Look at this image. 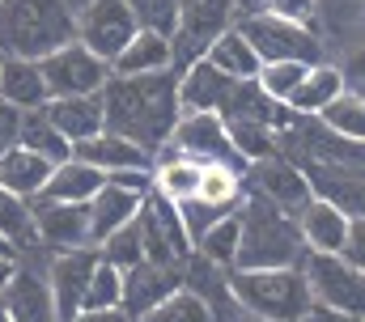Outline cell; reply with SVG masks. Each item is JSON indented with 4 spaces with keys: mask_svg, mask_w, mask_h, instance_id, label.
I'll list each match as a JSON object with an SVG mask.
<instances>
[{
    "mask_svg": "<svg viewBox=\"0 0 365 322\" xmlns=\"http://www.w3.org/2000/svg\"><path fill=\"white\" fill-rule=\"evenodd\" d=\"M102 102V128L136 140L140 149H162L175 119H179V102H175V73H149V77H106L98 89Z\"/></svg>",
    "mask_w": 365,
    "mask_h": 322,
    "instance_id": "1",
    "label": "cell"
},
{
    "mask_svg": "<svg viewBox=\"0 0 365 322\" xmlns=\"http://www.w3.org/2000/svg\"><path fill=\"white\" fill-rule=\"evenodd\" d=\"M77 4L73 0H0V56L43 60L73 43Z\"/></svg>",
    "mask_w": 365,
    "mask_h": 322,
    "instance_id": "2",
    "label": "cell"
},
{
    "mask_svg": "<svg viewBox=\"0 0 365 322\" xmlns=\"http://www.w3.org/2000/svg\"><path fill=\"white\" fill-rule=\"evenodd\" d=\"M306 254L297 221L268 204L264 195H251L238 212V250L234 267H297Z\"/></svg>",
    "mask_w": 365,
    "mask_h": 322,
    "instance_id": "3",
    "label": "cell"
},
{
    "mask_svg": "<svg viewBox=\"0 0 365 322\" xmlns=\"http://www.w3.org/2000/svg\"><path fill=\"white\" fill-rule=\"evenodd\" d=\"M230 297L259 322H306L310 314L302 267H234Z\"/></svg>",
    "mask_w": 365,
    "mask_h": 322,
    "instance_id": "4",
    "label": "cell"
},
{
    "mask_svg": "<svg viewBox=\"0 0 365 322\" xmlns=\"http://www.w3.org/2000/svg\"><path fill=\"white\" fill-rule=\"evenodd\" d=\"M297 267H302V276H306L310 306L340 310V314H361V306H365L361 267H353L344 254L310 250V254H306V263H297Z\"/></svg>",
    "mask_w": 365,
    "mask_h": 322,
    "instance_id": "5",
    "label": "cell"
},
{
    "mask_svg": "<svg viewBox=\"0 0 365 322\" xmlns=\"http://www.w3.org/2000/svg\"><path fill=\"white\" fill-rule=\"evenodd\" d=\"M234 26L242 30V38L255 47L259 64L268 60H302V64H319L323 60V43L310 26H293V21H280L272 13H247V17H234Z\"/></svg>",
    "mask_w": 365,
    "mask_h": 322,
    "instance_id": "6",
    "label": "cell"
},
{
    "mask_svg": "<svg viewBox=\"0 0 365 322\" xmlns=\"http://www.w3.org/2000/svg\"><path fill=\"white\" fill-rule=\"evenodd\" d=\"M136 30H140V26H136V13L128 9V0H86V4L77 9L73 38L110 68V60L123 51V43H128Z\"/></svg>",
    "mask_w": 365,
    "mask_h": 322,
    "instance_id": "7",
    "label": "cell"
},
{
    "mask_svg": "<svg viewBox=\"0 0 365 322\" xmlns=\"http://www.w3.org/2000/svg\"><path fill=\"white\" fill-rule=\"evenodd\" d=\"M38 73L47 80V98H73V93H98L106 77H110V68L86 51L77 38L73 43H64V47H56L51 56H43L38 60Z\"/></svg>",
    "mask_w": 365,
    "mask_h": 322,
    "instance_id": "8",
    "label": "cell"
},
{
    "mask_svg": "<svg viewBox=\"0 0 365 322\" xmlns=\"http://www.w3.org/2000/svg\"><path fill=\"white\" fill-rule=\"evenodd\" d=\"M225 26H234V4L230 0H179V21H175V34H170L175 68L200 60L204 47Z\"/></svg>",
    "mask_w": 365,
    "mask_h": 322,
    "instance_id": "9",
    "label": "cell"
},
{
    "mask_svg": "<svg viewBox=\"0 0 365 322\" xmlns=\"http://www.w3.org/2000/svg\"><path fill=\"white\" fill-rule=\"evenodd\" d=\"M136 225H140V254H145L149 263H170V267H179L182 259L191 254V242L182 234L179 212H175L170 199H162V195L149 191L145 204H140V212H136Z\"/></svg>",
    "mask_w": 365,
    "mask_h": 322,
    "instance_id": "10",
    "label": "cell"
},
{
    "mask_svg": "<svg viewBox=\"0 0 365 322\" xmlns=\"http://www.w3.org/2000/svg\"><path fill=\"white\" fill-rule=\"evenodd\" d=\"M93 263H98L93 246H73V250H56L51 254V263H47V293H51V306H56V322H73L81 314Z\"/></svg>",
    "mask_w": 365,
    "mask_h": 322,
    "instance_id": "11",
    "label": "cell"
},
{
    "mask_svg": "<svg viewBox=\"0 0 365 322\" xmlns=\"http://www.w3.org/2000/svg\"><path fill=\"white\" fill-rule=\"evenodd\" d=\"M170 149H179L195 161H238L234 145H230V128L221 119V110H191V115H179L170 136H166ZM242 165V161H238Z\"/></svg>",
    "mask_w": 365,
    "mask_h": 322,
    "instance_id": "12",
    "label": "cell"
},
{
    "mask_svg": "<svg viewBox=\"0 0 365 322\" xmlns=\"http://www.w3.org/2000/svg\"><path fill=\"white\" fill-rule=\"evenodd\" d=\"M30 221H34V238L51 250H73V246H90V221H86V204H60V199H30Z\"/></svg>",
    "mask_w": 365,
    "mask_h": 322,
    "instance_id": "13",
    "label": "cell"
},
{
    "mask_svg": "<svg viewBox=\"0 0 365 322\" xmlns=\"http://www.w3.org/2000/svg\"><path fill=\"white\" fill-rule=\"evenodd\" d=\"M179 284H182V276L170 267V263H149V259H140V263L123 267L119 310L132 314V318H140V314H149L162 297H170Z\"/></svg>",
    "mask_w": 365,
    "mask_h": 322,
    "instance_id": "14",
    "label": "cell"
},
{
    "mask_svg": "<svg viewBox=\"0 0 365 322\" xmlns=\"http://www.w3.org/2000/svg\"><path fill=\"white\" fill-rule=\"evenodd\" d=\"M234 85H238V80H230L225 73H217L204 56L191 60V64H182V77H175L179 115H191V110H225Z\"/></svg>",
    "mask_w": 365,
    "mask_h": 322,
    "instance_id": "15",
    "label": "cell"
},
{
    "mask_svg": "<svg viewBox=\"0 0 365 322\" xmlns=\"http://www.w3.org/2000/svg\"><path fill=\"white\" fill-rule=\"evenodd\" d=\"M349 225L353 217L340 212L336 204L310 195L302 208H297V234H302V246L306 250H323V254H340L344 242H349Z\"/></svg>",
    "mask_w": 365,
    "mask_h": 322,
    "instance_id": "16",
    "label": "cell"
},
{
    "mask_svg": "<svg viewBox=\"0 0 365 322\" xmlns=\"http://www.w3.org/2000/svg\"><path fill=\"white\" fill-rule=\"evenodd\" d=\"M302 174L310 182V195L336 204L349 217H361V170L357 165H349V161H310Z\"/></svg>",
    "mask_w": 365,
    "mask_h": 322,
    "instance_id": "17",
    "label": "cell"
},
{
    "mask_svg": "<svg viewBox=\"0 0 365 322\" xmlns=\"http://www.w3.org/2000/svg\"><path fill=\"white\" fill-rule=\"evenodd\" d=\"M149 73H175V51H170V34L140 26L110 60V77H149Z\"/></svg>",
    "mask_w": 365,
    "mask_h": 322,
    "instance_id": "18",
    "label": "cell"
},
{
    "mask_svg": "<svg viewBox=\"0 0 365 322\" xmlns=\"http://www.w3.org/2000/svg\"><path fill=\"white\" fill-rule=\"evenodd\" d=\"M251 178H255V195H264L268 204L276 208H302L306 199H310V182H306V174L297 170V165H289L284 157H264V161H251Z\"/></svg>",
    "mask_w": 365,
    "mask_h": 322,
    "instance_id": "19",
    "label": "cell"
},
{
    "mask_svg": "<svg viewBox=\"0 0 365 322\" xmlns=\"http://www.w3.org/2000/svg\"><path fill=\"white\" fill-rule=\"evenodd\" d=\"M73 157L98 165L102 174H115V170H149L153 165V153L149 149H140L136 140H128V136H119L110 128H102L90 140H77L73 145Z\"/></svg>",
    "mask_w": 365,
    "mask_h": 322,
    "instance_id": "20",
    "label": "cell"
},
{
    "mask_svg": "<svg viewBox=\"0 0 365 322\" xmlns=\"http://www.w3.org/2000/svg\"><path fill=\"white\" fill-rule=\"evenodd\" d=\"M43 115H47V123L68 140V145H77V140H90L102 132V102H98V93H73V98H47L43 106H38Z\"/></svg>",
    "mask_w": 365,
    "mask_h": 322,
    "instance_id": "21",
    "label": "cell"
},
{
    "mask_svg": "<svg viewBox=\"0 0 365 322\" xmlns=\"http://www.w3.org/2000/svg\"><path fill=\"white\" fill-rule=\"evenodd\" d=\"M140 204H145V195L102 182V187L93 191V199L86 204V221H90V246H98L106 234H115L119 225H128V221L140 212Z\"/></svg>",
    "mask_w": 365,
    "mask_h": 322,
    "instance_id": "22",
    "label": "cell"
},
{
    "mask_svg": "<svg viewBox=\"0 0 365 322\" xmlns=\"http://www.w3.org/2000/svg\"><path fill=\"white\" fill-rule=\"evenodd\" d=\"M106 182V174L90 165V161L81 157H64L51 165V174H47V182H43V199H60V204H90L93 191Z\"/></svg>",
    "mask_w": 365,
    "mask_h": 322,
    "instance_id": "23",
    "label": "cell"
},
{
    "mask_svg": "<svg viewBox=\"0 0 365 322\" xmlns=\"http://www.w3.org/2000/svg\"><path fill=\"white\" fill-rule=\"evenodd\" d=\"M0 310L13 322H56V306L47 293V280H38L34 271H21L9 280V289L0 293Z\"/></svg>",
    "mask_w": 365,
    "mask_h": 322,
    "instance_id": "24",
    "label": "cell"
},
{
    "mask_svg": "<svg viewBox=\"0 0 365 322\" xmlns=\"http://www.w3.org/2000/svg\"><path fill=\"white\" fill-rule=\"evenodd\" d=\"M200 170H204V161L187 157L179 149H162V157L149 165V191L153 195H162V199H170V204H179L187 195H195V187H200Z\"/></svg>",
    "mask_w": 365,
    "mask_h": 322,
    "instance_id": "25",
    "label": "cell"
},
{
    "mask_svg": "<svg viewBox=\"0 0 365 322\" xmlns=\"http://www.w3.org/2000/svg\"><path fill=\"white\" fill-rule=\"evenodd\" d=\"M340 89H344V73H340L336 64H323V60H319V64L306 68V77L297 80V89L284 98V110H289L293 119H314Z\"/></svg>",
    "mask_w": 365,
    "mask_h": 322,
    "instance_id": "26",
    "label": "cell"
},
{
    "mask_svg": "<svg viewBox=\"0 0 365 322\" xmlns=\"http://www.w3.org/2000/svg\"><path fill=\"white\" fill-rule=\"evenodd\" d=\"M0 98L17 110H38L47 102V80L38 73V60L0 56Z\"/></svg>",
    "mask_w": 365,
    "mask_h": 322,
    "instance_id": "27",
    "label": "cell"
},
{
    "mask_svg": "<svg viewBox=\"0 0 365 322\" xmlns=\"http://www.w3.org/2000/svg\"><path fill=\"white\" fill-rule=\"evenodd\" d=\"M47 174H51V161L30 153L26 145H9L0 153V187L13 191V195H21V199H38Z\"/></svg>",
    "mask_w": 365,
    "mask_h": 322,
    "instance_id": "28",
    "label": "cell"
},
{
    "mask_svg": "<svg viewBox=\"0 0 365 322\" xmlns=\"http://www.w3.org/2000/svg\"><path fill=\"white\" fill-rule=\"evenodd\" d=\"M204 60H208L217 73H225L230 80H255V73H259V56H255V47L242 38L238 26H225V30L204 47Z\"/></svg>",
    "mask_w": 365,
    "mask_h": 322,
    "instance_id": "29",
    "label": "cell"
},
{
    "mask_svg": "<svg viewBox=\"0 0 365 322\" xmlns=\"http://www.w3.org/2000/svg\"><path fill=\"white\" fill-rule=\"evenodd\" d=\"M13 145H26L30 153H38V157H47L51 165L64 157H73V145L47 123V115L43 110H21V123H17V136H13Z\"/></svg>",
    "mask_w": 365,
    "mask_h": 322,
    "instance_id": "30",
    "label": "cell"
},
{
    "mask_svg": "<svg viewBox=\"0 0 365 322\" xmlns=\"http://www.w3.org/2000/svg\"><path fill=\"white\" fill-rule=\"evenodd\" d=\"M195 195L217 208H238L242 199V165L238 161H204Z\"/></svg>",
    "mask_w": 365,
    "mask_h": 322,
    "instance_id": "31",
    "label": "cell"
},
{
    "mask_svg": "<svg viewBox=\"0 0 365 322\" xmlns=\"http://www.w3.org/2000/svg\"><path fill=\"white\" fill-rule=\"evenodd\" d=\"M204 263L212 267H234V250H238V208H230L225 217H217L191 246Z\"/></svg>",
    "mask_w": 365,
    "mask_h": 322,
    "instance_id": "32",
    "label": "cell"
},
{
    "mask_svg": "<svg viewBox=\"0 0 365 322\" xmlns=\"http://www.w3.org/2000/svg\"><path fill=\"white\" fill-rule=\"evenodd\" d=\"M331 136H340V140H361L365 132V102L361 93H349V89H340L319 115H314Z\"/></svg>",
    "mask_w": 365,
    "mask_h": 322,
    "instance_id": "33",
    "label": "cell"
},
{
    "mask_svg": "<svg viewBox=\"0 0 365 322\" xmlns=\"http://www.w3.org/2000/svg\"><path fill=\"white\" fill-rule=\"evenodd\" d=\"M225 128H230V145H234L238 161H264L276 153L280 132H276L272 123H259V119H225Z\"/></svg>",
    "mask_w": 365,
    "mask_h": 322,
    "instance_id": "34",
    "label": "cell"
},
{
    "mask_svg": "<svg viewBox=\"0 0 365 322\" xmlns=\"http://www.w3.org/2000/svg\"><path fill=\"white\" fill-rule=\"evenodd\" d=\"M136 322H212V306L204 301V293L179 284L170 297H162L149 314H140Z\"/></svg>",
    "mask_w": 365,
    "mask_h": 322,
    "instance_id": "35",
    "label": "cell"
},
{
    "mask_svg": "<svg viewBox=\"0 0 365 322\" xmlns=\"http://www.w3.org/2000/svg\"><path fill=\"white\" fill-rule=\"evenodd\" d=\"M0 238L13 242V246H30L34 238V221H30V199L13 195L0 187Z\"/></svg>",
    "mask_w": 365,
    "mask_h": 322,
    "instance_id": "36",
    "label": "cell"
},
{
    "mask_svg": "<svg viewBox=\"0 0 365 322\" xmlns=\"http://www.w3.org/2000/svg\"><path fill=\"white\" fill-rule=\"evenodd\" d=\"M306 68L310 64H302V60H268V64H259V73H255V85L284 106V98L297 89V80L306 77Z\"/></svg>",
    "mask_w": 365,
    "mask_h": 322,
    "instance_id": "37",
    "label": "cell"
},
{
    "mask_svg": "<svg viewBox=\"0 0 365 322\" xmlns=\"http://www.w3.org/2000/svg\"><path fill=\"white\" fill-rule=\"evenodd\" d=\"M119 289H123V271L106 259H98L90 271V284H86V301L81 310H115L119 306Z\"/></svg>",
    "mask_w": 365,
    "mask_h": 322,
    "instance_id": "38",
    "label": "cell"
},
{
    "mask_svg": "<svg viewBox=\"0 0 365 322\" xmlns=\"http://www.w3.org/2000/svg\"><path fill=\"white\" fill-rule=\"evenodd\" d=\"M93 250H98V259L115 263L119 271H123V267H132V263H140L145 254H140V225H136V217H132L128 225H119L115 234H106Z\"/></svg>",
    "mask_w": 365,
    "mask_h": 322,
    "instance_id": "39",
    "label": "cell"
},
{
    "mask_svg": "<svg viewBox=\"0 0 365 322\" xmlns=\"http://www.w3.org/2000/svg\"><path fill=\"white\" fill-rule=\"evenodd\" d=\"M175 212H179V225H182V234H187V242L195 246V238H200L217 217H225L230 208H217V204H204L200 195H187V199L175 204Z\"/></svg>",
    "mask_w": 365,
    "mask_h": 322,
    "instance_id": "40",
    "label": "cell"
},
{
    "mask_svg": "<svg viewBox=\"0 0 365 322\" xmlns=\"http://www.w3.org/2000/svg\"><path fill=\"white\" fill-rule=\"evenodd\" d=\"M128 9L136 13V26L158 30V34H175V21H179V0H128Z\"/></svg>",
    "mask_w": 365,
    "mask_h": 322,
    "instance_id": "41",
    "label": "cell"
},
{
    "mask_svg": "<svg viewBox=\"0 0 365 322\" xmlns=\"http://www.w3.org/2000/svg\"><path fill=\"white\" fill-rule=\"evenodd\" d=\"M264 13H272V17H280V21H293V26H314L319 0H268Z\"/></svg>",
    "mask_w": 365,
    "mask_h": 322,
    "instance_id": "42",
    "label": "cell"
},
{
    "mask_svg": "<svg viewBox=\"0 0 365 322\" xmlns=\"http://www.w3.org/2000/svg\"><path fill=\"white\" fill-rule=\"evenodd\" d=\"M110 187H123V191H136V195H149V170H115L106 174Z\"/></svg>",
    "mask_w": 365,
    "mask_h": 322,
    "instance_id": "43",
    "label": "cell"
},
{
    "mask_svg": "<svg viewBox=\"0 0 365 322\" xmlns=\"http://www.w3.org/2000/svg\"><path fill=\"white\" fill-rule=\"evenodd\" d=\"M353 267H365V225L361 217H353V225H349V242H344V250H340Z\"/></svg>",
    "mask_w": 365,
    "mask_h": 322,
    "instance_id": "44",
    "label": "cell"
},
{
    "mask_svg": "<svg viewBox=\"0 0 365 322\" xmlns=\"http://www.w3.org/2000/svg\"><path fill=\"white\" fill-rule=\"evenodd\" d=\"M17 123H21V110H17V106H9V102L0 98V140H9V145H13Z\"/></svg>",
    "mask_w": 365,
    "mask_h": 322,
    "instance_id": "45",
    "label": "cell"
},
{
    "mask_svg": "<svg viewBox=\"0 0 365 322\" xmlns=\"http://www.w3.org/2000/svg\"><path fill=\"white\" fill-rule=\"evenodd\" d=\"M73 322H136V318H132V314H123V310L115 306V310H81Z\"/></svg>",
    "mask_w": 365,
    "mask_h": 322,
    "instance_id": "46",
    "label": "cell"
},
{
    "mask_svg": "<svg viewBox=\"0 0 365 322\" xmlns=\"http://www.w3.org/2000/svg\"><path fill=\"white\" fill-rule=\"evenodd\" d=\"M306 322H361V314H340V310H323V306H310Z\"/></svg>",
    "mask_w": 365,
    "mask_h": 322,
    "instance_id": "47",
    "label": "cell"
},
{
    "mask_svg": "<svg viewBox=\"0 0 365 322\" xmlns=\"http://www.w3.org/2000/svg\"><path fill=\"white\" fill-rule=\"evenodd\" d=\"M17 267H21V263H17V254H0V293L9 289V280L17 276Z\"/></svg>",
    "mask_w": 365,
    "mask_h": 322,
    "instance_id": "48",
    "label": "cell"
},
{
    "mask_svg": "<svg viewBox=\"0 0 365 322\" xmlns=\"http://www.w3.org/2000/svg\"><path fill=\"white\" fill-rule=\"evenodd\" d=\"M234 4V17H247V13H264L268 0H230Z\"/></svg>",
    "mask_w": 365,
    "mask_h": 322,
    "instance_id": "49",
    "label": "cell"
},
{
    "mask_svg": "<svg viewBox=\"0 0 365 322\" xmlns=\"http://www.w3.org/2000/svg\"><path fill=\"white\" fill-rule=\"evenodd\" d=\"M13 250H17L13 242H4V238H0V254H13Z\"/></svg>",
    "mask_w": 365,
    "mask_h": 322,
    "instance_id": "50",
    "label": "cell"
},
{
    "mask_svg": "<svg viewBox=\"0 0 365 322\" xmlns=\"http://www.w3.org/2000/svg\"><path fill=\"white\" fill-rule=\"evenodd\" d=\"M0 322H13V318H9V314H4V310H0Z\"/></svg>",
    "mask_w": 365,
    "mask_h": 322,
    "instance_id": "51",
    "label": "cell"
},
{
    "mask_svg": "<svg viewBox=\"0 0 365 322\" xmlns=\"http://www.w3.org/2000/svg\"><path fill=\"white\" fill-rule=\"evenodd\" d=\"M4 149H9V140H0V153H4Z\"/></svg>",
    "mask_w": 365,
    "mask_h": 322,
    "instance_id": "52",
    "label": "cell"
}]
</instances>
